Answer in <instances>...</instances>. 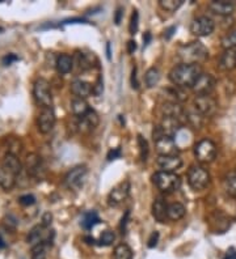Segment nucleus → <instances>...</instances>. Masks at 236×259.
I'll return each mask as SVG.
<instances>
[{"mask_svg":"<svg viewBox=\"0 0 236 259\" xmlns=\"http://www.w3.org/2000/svg\"><path fill=\"white\" fill-rule=\"evenodd\" d=\"M156 164L162 172L174 173L182 166V159L180 156H159Z\"/></svg>","mask_w":236,"mask_h":259,"instance_id":"nucleus-17","label":"nucleus"},{"mask_svg":"<svg viewBox=\"0 0 236 259\" xmlns=\"http://www.w3.org/2000/svg\"><path fill=\"white\" fill-rule=\"evenodd\" d=\"M116 240L114 232L112 231H105L102 232V235L100 236V240H98V244L101 246H110Z\"/></svg>","mask_w":236,"mask_h":259,"instance_id":"nucleus-39","label":"nucleus"},{"mask_svg":"<svg viewBox=\"0 0 236 259\" xmlns=\"http://www.w3.org/2000/svg\"><path fill=\"white\" fill-rule=\"evenodd\" d=\"M144 81H146L147 88H150V89L155 88L160 81L159 69L155 68V67H151V68L147 69L146 75H144Z\"/></svg>","mask_w":236,"mask_h":259,"instance_id":"nucleus-31","label":"nucleus"},{"mask_svg":"<svg viewBox=\"0 0 236 259\" xmlns=\"http://www.w3.org/2000/svg\"><path fill=\"white\" fill-rule=\"evenodd\" d=\"M94 54H86V52H76V64L82 69H90L94 67Z\"/></svg>","mask_w":236,"mask_h":259,"instance_id":"nucleus-30","label":"nucleus"},{"mask_svg":"<svg viewBox=\"0 0 236 259\" xmlns=\"http://www.w3.org/2000/svg\"><path fill=\"white\" fill-rule=\"evenodd\" d=\"M193 106H194V110H197L205 118L212 117L218 110V102L210 94L208 96H196Z\"/></svg>","mask_w":236,"mask_h":259,"instance_id":"nucleus-9","label":"nucleus"},{"mask_svg":"<svg viewBox=\"0 0 236 259\" xmlns=\"http://www.w3.org/2000/svg\"><path fill=\"white\" fill-rule=\"evenodd\" d=\"M100 223V216L96 211H88L82 216L80 219V227L86 231H90L94 225H98Z\"/></svg>","mask_w":236,"mask_h":259,"instance_id":"nucleus-28","label":"nucleus"},{"mask_svg":"<svg viewBox=\"0 0 236 259\" xmlns=\"http://www.w3.org/2000/svg\"><path fill=\"white\" fill-rule=\"evenodd\" d=\"M208 9L219 16H228V14L234 13L235 4L231 1H226V0H218V1H212L208 4Z\"/></svg>","mask_w":236,"mask_h":259,"instance_id":"nucleus-21","label":"nucleus"},{"mask_svg":"<svg viewBox=\"0 0 236 259\" xmlns=\"http://www.w3.org/2000/svg\"><path fill=\"white\" fill-rule=\"evenodd\" d=\"M114 259H132V248L126 244H120L114 250Z\"/></svg>","mask_w":236,"mask_h":259,"instance_id":"nucleus-34","label":"nucleus"},{"mask_svg":"<svg viewBox=\"0 0 236 259\" xmlns=\"http://www.w3.org/2000/svg\"><path fill=\"white\" fill-rule=\"evenodd\" d=\"M138 145H139V152H140V160L146 161L148 157V143L142 135H138Z\"/></svg>","mask_w":236,"mask_h":259,"instance_id":"nucleus-38","label":"nucleus"},{"mask_svg":"<svg viewBox=\"0 0 236 259\" xmlns=\"http://www.w3.org/2000/svg\"><path fill=\"white\" fill-rule=\"evenodd\" d=\"M216 24L208 16H200L194 18L190 24V33L196 37H208L214 31Z\"/></svg>","mask_w":236,"mask_h":259,"instance_id":"nucleus-10","label":"nucleus"},{"mask_svg":"<svg viewBox=\"0 0 236 259\" xmlns=\"http://www.w3.org/2000/svg\"><path fill=\"white\" fill-rule=\"evenodd\" d=\"M152 182L162 193L166 194L174 193L181 187V178L176 173L159 170L152 176Z\"/></svg>","mask_w":236,"mask_h":259,"instance_id":"nucleus-3","label":"nucleus"},{"mask_svg":"<svg viewBox=\"0 0 236 259\" xmlns=\"http://www.w3.org/2000/svg\"><path fill=\"white\" fill-rule=\"evenodd\" d=\"M56 126V114L52 107L42 109L38 115V130L42 134H49Z\"/></svg>","mask_w":236,"mask_h":259,"instance_id":"nucleus-14","label":"nucleus"},{"mask_svg":"<svg viewBox=\"0 0 236 259\" xmlns=\"http://www.w3.org/2000/svg\"><path fill=\"white\" fill-rule=\"evenodd\" d=\"M54 231H49V228H45L44 225H36L29 232L28 237H26V242L29 245H32V248L36 245H40V244H50L52 245V241H54Z\"/></svg>","mask_w":236,"mask_h":259,"instance_id":"nucleus-8","label":"nucleus"},{"mask_svg":"<svg viewBox=\"0 0 236 259\" xmlns=\"http://www.w3.org/2000/svg\"><path fill=\"white\" fill-rule=\"evenodd\" d=\"M2 165L7 170H10V172L12 173V174H14L16 177H18L21 173V170H22V164H21V161L18 160V155H14V153H7V155L4 156L3 164H2Z\"/></svg>","mask_w":236,"mask_h":259,"instance_id":"nucleus-24","label":"nucleus"},{"mask_svg":"<svg viewBox=\"0 0 236 259\" xmlns=\"http://www.w3.org/2000/svg\"><path fill=\"white\" fill-rule=\"evenodd\" d=\"M223 259H236V252L234 249H230Z\"/></svg>","mask_w":236,"mask_h":259,"instance_id":"nucleus-51","label":"nucleus"},{"mask_svg":"<svg viewBox=\"0 0 236 259\" xmlns=\"http://www.w3.org/2000/svg\"><path fill=\"white\" fill-rule=\"evenodd\" d=\"M136 50V41H128V54H134Z\"/></svg>","mask_w":236,"mask_h":259,"instance_id":"nucleus-49","label":"nucleus"},{"mask_svg":"<svg viewBox=\"0 0 236 259\" xmlns=\"http://www.w3.org/2000/svg\"><path fill=\"white\" fill-rule=\"evenodd\" d=\"M100 123V117L94 109H90L87 114L82 118H78V128L82 132H90L98 127Z\"/></svg>","mask_w":236,"mask_h":259,"instance_id":"nucleus-16","label":"nucleus"},{"mask_svg":"<svg viewBox=\"0 0 236 259\" xmlns=\"http://www.w3.org/2000/svg\"><path fill=\"white\" fill-rule=\"evenodd\" d=\"M150 41H151V33L147 31V33H144V35H143V42H144L143 45L147 46L150 43Z\"/></svg>","mask_w":236,"mask_h":259,"instance_id":"nucleus-53","label":"nucleus"},{"mask_svg":"<svg viewBox=\"0 0 236 259\" xmlns=\"http://www.w3.org/2000/svg\"><path fill=\"white\" fill-rule=\"evenodd\" d=\"M219 67L224 71H231L236 68V48H227L224 50L219 59Z\"/></svg>","mask_w":236,"mask_h":259,"instance_id":"nucleus-23","label":"nucleus"},{"mask_svg":"<svg viewBox=\"0 0 236 259\" xmlns=\"http://www.w3.org/2000/svg\"><path fill=\"white\" fill-rule=\"evenodd\" d=\"M52 215L50 214V212H45L44 216H42L41 225H44L45 228H49L50 225H52Z\"/></svg>","mask_w":236,"mask_h":259,"instance_id":"nucleus-46","label":"nucleus"},{"mask_svg":"<svg viewBox=\"0 0 236 259\" xmlns=\"http://www.w3.org/2000/svg\"><path fill=\"white\" fill-rule=\"evenodd\" d=\"M152 216L158 223H166L168 219V204L163 198H156L152 203Z\"/></svg>","mask_w":236,"mask_h":259,"instance_id":"nucleus-20","label":"nucleus"},{"mask_svg":"<svg viewBox=\"0 0 236 259\" xmlns=\"http://www.w3.org/2000/svg\"><path fill=\"white\" fill-rule=\"evenodd\" d=\"M88 176V169L86 165L75 166L74 169L70 170L64 177V185L68 187L70 190L78 191L84 186L86 180Z\"/></svg>","mask_w":236,"mask_h":259,"instance_id":"nucleus-7","label":"nucleus"},{"mask_svg":"<svg viewBox=\"0 0 236 259\" xmlns=\"http://www.w3.org/2000/svg\"><path fill=\"white\" fill-rule=\"evenodd\" d=\"M176 31V26H170V28H168L167 30H166V38L170 39L172 35H174V33Z\"/></svg>","mask_w":236,"mask_h":259,"instance_id":"nucleus-52","label":"nucleus"},{"mask_svg":"<svg viewBox=\"0 0 236 259\" xmlns=\"http://www.w3.org/2000/svg\"><path fill=\"white\" fill-rule=\"evenodd\" d=\"M128 215H130V212L126 211L125 216H124V218H122V220H121V231H122V233H125L126 224H128Z\"/></svg>","mask_w":236,"mask_h":259,"instance_id":"nucleus-50","label":"nucleus"},{"mask_svg":"<svg viewBox=\"0 0 236 259\" xmlns=\"http://www.w3.org/2000/svg\"><path fill=\"white\" fill-rule=\"evenodd\" d=\"M163 113L164 117H172L176 118L178 121H182V118L186 119V114H185L182 106L178 105V102H172V101H168L163 105Z\"/></svg>","mask_w":236,"mask_h":259,"instance_id":"nucleus-22","label":"nucleus"},{"mask_svg":"<svg viewBox=\"0 0 236 259\" xmlns=\"http://www.w3.org/2000/svg\"><path fill=\"white\" fill-rule=\"evenodd\" d=\"M216 81L214 76H212L210 73H202L192 89L197 96H208L216 89Z\"/></svg>","mask_w":236,"mask_h":259,"instance_id":"nucleus-13","label":"nucleus"},{"mask_svg":"<svg viewBox=\"0 0 236 259\" xmlns=\"http://www.w3.org/2000/svg\"><path fill=\"white\" fill-rule=\"evenodd\" d=\"M16 185V176L7 170L3 165L0 166V187H3L6 191H10Z\"/></svg>","mask_w":236,"mask_h":259,"instance_id":"nucleus-26","label":"nucleus"},{"mask_svg":"<svg viewBox=\"0 0 236 259\" xmlns=\"http://www.w3.org/2000/svg\"><path fill=\"white\" fill-rule=\"evenodd\" d=\"M182 4H184V0H159L160 7L168 12H176Z\"/></svg>","mask_w":236,"mask_h":259,"instance_id":"nucleus-36","label":"nucleus"},{"mask_svg":"<svg viewBox=\"0 0 236 259\" xmlns=\"http://www.w3.org/2000/svg\"><path fill=\"white\" fill-rule=\"evenodd\" d=\"M70 89H71V93L76 98H83V100H86L87 97L94 94V85L88 83V81H84V80L80 79L74 80L72 83H71V86H70Z\"/></svg>","mask_w":236,"mask_h":259,"instance_id":"nucleus-18","label":"nucleus"},{"mask_svg":"<svg viewBox=\"0 0 236 259\" xmlns=\"http://www.w3.org/2000/svg\"><path fill=\"white\" fill-rule=\"evenodd\" d=\"M104 92V81H102V77H98V81L94 84V96H101Z\"/></svg>","mask_w":236,"mask_h":259,"instance_id":"nucleus-42","label":"nucleus"},{"mask_svg":"<svg viewBox=\"0 0 236 259\" xmlns=\"http://www.w3.org/2000/svg\"><path fill=\"white\" fill-rule=\"evenodd\" d=\"M3 248H6V242H4L3 240L0 239V249H3Z\"/></svg>","mask_w":236,"mask_h":259,"instance_id":"nucleus-56","label":"nucleus"},{"mask_svg":"<svg viewBox=\"0 0 236 259\" xmlns=\"http://www.w3.org/2000/svg\"><path fill=\"white\" fill-rule=\"evenodd\" d=\"M194 156L198 163L210 164L216 157V145L210 139H202L194 145Z\"/></svg>","mask_w":236,"mask_h":259,"instance_id":"nucleus-6","label":"nucleus"},{"mask_svg":"<svg viewBox=\"0 0 236 259\" xmlns=\"http://www.w3.org/2000/svg\"><path fill=\"white\" fill-rule=\"evenodd\" d=\"M52 245L50 244H40L32 248V259H46L48 252Z\"/></svg>","mask_w":236,"mask_h":259,"instance_id":"nucleus-32","label":"nucleus"},{"mask_svg":"<svg viewBox=\"0 0 236 259\" xmlns=\"http://www.w3.org/2000/svg\"><path fill=\"white\" fill-rule=\"evenodd\" d=\"M212 177L208 169L201 165H192L188 170V183L192 187V190L202 191L210 185Z\"/></svg>","mask_w":236,"mask_h":259,"instance_id":"nucleus-4","label":"nucleus"},{"mask_svg":"<svg viewBox=\"0 0 236 259\" xmlns=\"http://www.w3.org/2000/svg\"><path fill=\"white\" fill-rule=\"evenodd\" d=\"M155 148L159 156H178L180 152V148L174 142V138H170L167 135H163L155 140Z\"/></svg>","mask_w":236,"mask_h":259,"instance_id":"nucleus-12","label":"nucleus"},{"mask_svg":"<svg viewBox=\"0 0 236 259\" xmlns=\"http://www.w3.org/2000/svg\"><path fill=\"white\" fill-rule=\"evenodd\" d=\"M33 96H34L36 101L41 105L42 109L45 107H52V93L50 83L46 79L36 80L34 85H33Z\"/></svg>","mask_w":236,"mask_h":259,"instance_id":"nucleus-5","label":"nucleus"},{"mask_svg":"<svg viewBox=\"0 0 236 259\" xmlns=\"http://www.w3.org/2000/svg\"><path fill=\"white\" fill-rule=\"evenodd\" d=\"M121 156H122V151H121V148L118 147V148H113L109 151L108 156H106V159H108V161H112V160L120 159Z\"/></svg>","mask_w":236,"mask_h":259,"instance_id":"nucleus-43","label":"nucleus"},{"mask_svg":"<svg viewBox=\"0 0 236 259\" xmlns=\"http://www.w3.org/2000/svg\"><path fill=\"white\" fill-rule=\"evenodd\" d=\"M202 73V67L198 64H177L170 69V80L174 85L181 89L193 88Z\"/></svg>","mask_w":236,"mask_h":259,"instance_id":"nucleus-1","label":"nucleus"},{"mask_svg":"<svg viewBox=\"0 0 236 259\" xmlns=\"http://www.w3.org/2000/svg\"><path fill=\"white\" fill-rule=\"evenodd\" d=\"M132 85L134 89H139V81L138 76H136V67H134L132 72Z\"/></svg>","mask_w":236,"mask_h":259,"instance_id":"nucleus-47","label":"nucleus"},{"mask_svg":"<svg viewBox=\"0 0 236 259\" xmlns=\"http://www.w3.org/2000/svg\"><path fill=\"white\" fill-rule=\"evenodd\" d=\"M208 221H210V225H212V229L214 231V233H224L227 228H230V224H231L230 219L227 218L226 215L219 211L214 212L210 216Z\"/></svg>","mask_w":236,"mask_h":259,"instance_id":"nucleus-19","label":"nucleus"},{"mask_svg":"<svg viewBox=\"0 0 236 259\" xmlns=\"http://www.w3.org/2000/svg\"><path fill=\"white\" fill-rule=\"evenodd\" d=\"M130 189H132V185L128 181H122L114 186L110 190L108 195V203L112 207H118L120 204H122L128 198V194H130Z\"/></svg>","mask_w":236,"mask_h":259,"instance_id":"nucleus-11","label":"nucleus"},{"mask_svg":"<svg viewBox=\"0 0 236 259\" xmlns=\"http://www.w3.org/2000/svg\"><path fill=\"white\" fill-rule=\"evenodd\" d=\"M18 203L21 206H25V207H28V206H33L36 203V198L34 195H32V194H25V195H21L18 198Z\"/></svg>","mask_w":236,"mask_h":259,"instance_id":"nucleus-41","label":"nucleus"},{"mask_svg":"<svg viewBox=\"0 0 236 259\" xmlns=\"http://www.w3.org/2000/svg\"><path fill=\"white\" fill-rule=\"evenodd\" d=\"M185 214H186V208H185L184 204L178 203H172L168 206V219L172 221H178L184 218Z\"/></svg>","mask_w":236,"mask_h":259,"instance_id":"nucleus-29","label":"nucleus"},{"mask_svg":"<svg viewBox=\"0 0 236 259\" xmlns=\"http://www.w3.org/2000/svg\"><path fill=\"white\" fill-rule=\"evenodd\" d=\"M122 16H124V9H122L121 7H118L117 9H116V14H114V22H116V25H120V24H121Z\"/></svg>","mask_w":236,"mask_h":259,"instance_id":"nucleus-48","label":"nucleus"},{"mask_svg":"<svg viewBox=\"0 0 236 259\" xmlns=\"http://www.w3.org/2000/svg\"><path fill=\"white\" fill-rule=\"evenodd\" d=\"M177 58L180 64H201L208 58V50L201 42H190L180 46L177 50Z\"/></svg>","mask_w":236,"mask_h":259,"instance_id":"nucleus-2","label":"nucleus"},{"mask_svg":"<svg viewBox=\"0 0 236 259\" xmlns=\"http://www.w3.org/2000/svg\"><path fill=\"white\" fill-rule=\"evenodd\" d=\"M106 52H108V59L109 60H110V43H108V45H106Z\"/></svg>","mask_w":236,"mask_h":259,"instance_id":"nucleus-55","label":"nucleus"},{"mask_svg":"<svg viewBox=\"0 0 236 259\" xmlns=\"http://www.w3.org/2000/svg\"><path fill=\"white\" fill-rule=\"evenodd\" d=\"M139 26V13L138 10H132V18H130V25H128V31L130 34H136L138 31Z\"/></svg>","mask_w":236,"mask_h":259,"instance_id":"nucleus-40","label":"nucleus"},{"mask_svg":"<svg viewBox=\"0 0 236 259\" xmlns=\"http://www.w3.org/2000/svg\"><path fill=\"white\" fill-rule=\"evenodd\" d=\"M84 240H86V241H88L87 244H90V245H94V242H96L94 239H90V237H86Z\"/></svg>","mask_w":236,"mask_h":259,"instance_id":"nucleus-54","label":"nucleus"},{"mask_svg":"<svg viewBox=\"0 0 236 259\" xmlns=\"http://www.w3.org/2000/svg\"><path fill=\"white\" fill-rule=\"evenodd\" d=\"M158 242H159V233L158 232H152V235L150 236L147 246H148L150 249H152V248H155L158 245Z\"/></svg>","mask_w":236,"mask_h":259,"instance_id":"nucleus-44","label":"nucleus"},{"mask_svg":"<svg viewBox=\"0 0 236 259\" xmlns=\"http://www.w3.org/2000/svg\"><path fill=\"white\" fill-rule=\"evenodd\" d=\"M224 190L228 195L236 198V172L228 173L224 178Z\"/></svg>","mask_w":236,"mask_h":259,"instance_id":"nucleus-33","label":"nucleus"},{"mask_svg":"<svg viewBox=\"0 0 236 259\" xmlns=\"http://www.w3.org/2000/svg\"><path fill=\"white\" fill-rule=\"evenodd\" d=\"M186 119H188V122H189V123H190V125L196 128H201L202 126H204V122H205V117L200 114L197 110L188 111Z\"/></svg>","mask_w":236,"mask_h":259,"instance_id":"nucleus-35","label":"nucleus"},{"mask_svg":"<svg viewBox=\"0 0 236 259\" xmlns=\"http://www.w3.org/2000/svg\"><path fill=\"white\" fill-rule=\"evenodd\" d=\"M222 47L224 50H227V48H236V30L230 31L228 34L223 37Z\"/></svg>","mask_w":236,"mask_h":259,"instance_id":"nucleus-37","label":"nucleus"},{"mask_svg":"<svg viewBox=\"0 0 236 259\" xmlns=\"http://www.w3.org/2000/svg\"><path fill=\"white\" fill-rule=\"evenodd\" d=\"M90 110V105H88L87 101L83 100V98H76V97H75V98L71 101V111H72V114L75 115V117H84Z\"/></svg>","mask_w":236,"mask_h":259,"instance_id":"nucleus-27","label":"nucleus"},{"mask_svg":"<svg viewBox=\"0 0 236 259\" xmlns=\"http://www.w3.org/2000/svg\"><path fill=\"white\" fill-rule=\"evenodd\" d=\"M18 56L14 55V54H8L3 58V64L4 66H10L14 62H18Z\"/></svg>","mask_w":236,"mask_h":259,"instance_id":"nucleus-45","label":"nucleus"},{"mask_svg":"<svg viewBox=\"0 0 236 259\" xmlns=\"http://www.w3.org/2000/svg\"><path fill=\"white\" fill-rule=\"evenodd\" d=\"M26 170L32 177H34L37 180H41L45 176V166L42 164V160L37 153H30L26 157Z\"/></svg>","mask_w":236,"mask_h":259,"instance_id":"nucleus-15","label":"nucleus"},{"mask_svg":"<svg viewBox=\"0 0 236 259\" xmlns=\"http://www.w3.org/2000/svg\"><path fill=\"white\" fill-rule=\"evenodd\" d=\"M56 67L60 75H67L74 67V59L68 54H60L56 60Z\"/></svg>","mask_w":236,"mask_h":259,"instance_id":"nucleus-25","label":"nucleus"}]
</instances>
